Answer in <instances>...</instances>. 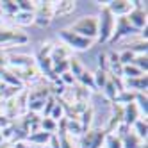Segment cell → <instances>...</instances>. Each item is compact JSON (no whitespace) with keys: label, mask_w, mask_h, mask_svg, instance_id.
Returning <instances> with one entry per match:
<instances>
[{"label":"cell","mask_w":148,"mask_h":148,"mask_svg":"<svg viewBox=\"0 0 148 148\" xmlns=\"http://www.w3.org/2000/svg\"><path fill=\"white\" fill-rule=\"evenodd\" d=\"M68 30L75 32L86 39H91V41H97V36H98V18L97 16H82L79 18L75 23H71L68 27Z\"/></svg>","instance_id":"obj_1"},{"label":"cell","mask_w":148,"mask_h":148,"mask_svg":"<svg viewBox=\"0 0 148 148\" xmlns=\"http://www.w3.org/2000/svg\"><path fill=\"white\" fill-rule=\"evenodd\" d=\"M114 22L116 18L111 14V11L107 7H100V18H98V36L97 41L98 43H109V39L112 36V30H114Z\"/></svg>","instance_id":"obj_2"},{"label":"cell","mask_w":148,"mask_h":148,"mask_svg":"<svg viewBox=\"0 0 148 148\" xmlns=\"http://www.w3.org/2000/svg\"><path fill=\"white\" fill-rule=\"evenodd\" d=\"M59 38L64 41V45H66L68 48H71V50H88V48H91L93 43H95V41L82 38V36L71 32V30H68V29H61V30H59Z\"/></svg>","instance_id":"obj_3"},{"label":"cell","mask_w":148,"mask_h":148,"mask_svg":"<svg viewBox=\"0 0 148 148\" xmlns=\"http://www.w3.org/2000/svg\"><path fill=\"white\" fill-rule=\"evenodd\" d=\"M54 20V2H36L34 23L39 27H47Z\"/></svg>","instance_id":"obj_4"},{"label":"cell","mask_w":148,"mask_h":148,"mask_svg":"<svg viewBox=\"0 0 148 148\" xmlns=\"http://www.w3.org/2000/svg\"><path fill=\"white\" fill-rule=\"evenodd\" d=\"M134 32H137V30L129 23L127 16H118V20L114 22V30H112V36H111V39H109V43L114 45L116 41H120V39H123V38H127V36L134 34Z\"/></svg>","instance_id":"obj_5"},{"label":"cell","mask_w":148,"mask_h":148,"mask_svg":"<svg viewBox=\"0 0 148 148\" xmlns=\"http://www.w3.org/2000/svg\"><path fill=\"white\" fill-rule=\"evenodd\" d=\"M29 38L25 32L18 29H9V27H2L0 25V43H7V45H23L27 43Z\"/></svg>","instance_id":"obj_6"},{"label":"cell","mask_w":148,"mask_h":148,"mask_svg":"<svg viewBox=\"0 0 148 148\" xmlns=\"http://www.w3.org/2000/svg\"><path fill=\"white\" fill-rule=\"evenodd\" d=\"M132 11L127 14L129 23L139 32L146 27V9H143V2H132Z\"/></svg>","instance_id":"obj_7"},{"label":"cell","mask_w":148,"mask_h":148,"mask_svg":"<svg viewBox=\"0 0 148 148\" xmlns=\"http://www.w3.org/2000/svg\"><path fill=\"white\" fill-rule=\"evenodd\" d=\"M103 139H105V130L103 129H89L82 136L80 148H102Z\"/></svg>","instance_id":"obj_8"},{"label":"cell","mask_w":148,"mask_h":148,"mask_svg":"<svg viewBox=\"0 0 148 148\" xmlns=\"http://www.w3.org/2000/svg\"><path fill=\"white\" fill-rule=\"evenodd\" d=\"M7 64L14 68V70H20V68H34L36 66V59L29 54H13L7 57Z\"/></svg>","instance_id":"obj_9"},{"label":"cell","mask_w":148,"mask_h":148,"mask_svg":"<svg viewBox=\"0 0 148 148\" xmlns=\"http://www.w3.org/2000/svg\"><path fill=\"white\" fill-rule=\"evenodd\" d=\"M123 88L132 93H146L148 79H146V75L134 77V79H123Z\"/></svg>","instance_id":"obj_10"},{"label":"cell","mask_w":148,"mask_h":148,"mask_svg":"<svg viewBox=\"0 0 148 148\" xmlns=\"http://www.w3.org/2000/svg\"><path fill=\"white\" fill-rule=\"evenodd\" d=\"M105 7L111 11L112 16H127L132 11L134 5H132L130 0H112V2H109Z\"/></svg>","instance_id":"obj_11"},{"label":"cell","mask_w":148,"mask_h":148,"mask_svg":"<svg viewBox=\"0 0 148 148\" xmlns=\"http://www.w3.org/2000/svg\"><path fill=\"white\" fill-rule=\"evenodd\" d=\"M139 120V109H137V105L132 102V103H127L123 107V125L127 129H130V127Z\"/></svg>","instance_id":"obj_12"},{"label":"cell","mask_w":148,"mask_h":148,"mask_svg":"<svg viewBox=\"0 0 148 148\" xmlns=\"http://www.w3.org/2000/svg\"><path fill=\"white\" fill-rule=\"evenodd\" d=\"M50 59H52V62L68 61V59H71V48H68L66 45H54L52 54H50Z\"/></svg>","instance_id":"obj_13"},{"label":"cell","mask_w":148,"mask_h":148,"mask_svg":"<svg viewBox=\"0 0 148 148\" xmlns=\"http://www.w3.org/2000/svg\"><path fill=\"white\" fill-rule=\"evenodd\" d=\"M73 11H75V2H70V0H64V2H54V18L68 16Z\"/></svg>","instance_id":"obj_14"},{"label":"cell","mask_w":148,"mask_h":148,"mask_svg":"<svg viewBox=\"0 0 148 148\" xmlns=\"http://www.w3.org/2000/svg\"><path fill=\"white\" fill-rule=\"evenodd\" d=\"M120 137H121L123 148H139V146H141V139H139V137H137L134 132H130V130L123 132Z\"/></svg>","instance_id":"obj_15"},{"label":"cell","mask_w":148,"mask_h":148,"mask_svg":"<svg viewBox=\"0 0 148 148\" xmlns=\"http://www.w3.org/2000/svg\"><path fill=\"white\" fill-rule=\"evenodd\" d=\"M75 80H79L80 82V86L82 88H86L88 91L89 89H95V80H93V73L91 71H88L86 68H84L80 73H79V77L75 79Z\"/></svg>","instance_id":"obj_16"},{"label":"cell","mask_w":148,"mask_h":148,"mask_svg":"<svg viewBox=\"0 0 148 148\" xmlns=\"http://www.w3.org/2000/svg\"><path fill=\"white\" fill-rule=\"evenodd\" d=\"M66 134L70 137L73 136H82L84 134V129L80 125V120H68L66 118Z\"/></svg>","instance_id":"obj_17"},{"label":"cell","mask_w":148,"mask_h":148,"mask_svg":"<svg viewBox=\"0 0 148 148\" xmlns=\"http://www.w3.org/2000/svg\"><path fill=\"white\" fill-rule=\"evenodd\" d=\"M50 136H52V134H48V132L38 130V132H32V134H29V136H27V141L34 143V145H45V143H48Z\"/></svg>","instance_id":"obj_18"},{"label":"cell","mask_w":148,"mask_h":148,"mask_svg":"<svg viewBox=\"0 0 148 148\" xmlns=\"http://www.w3.org/2000/svg\"><path fill=\"white\" fill-rule=\"evenodd\" d=\"M132 127H134V134L139 137V139H145L146 141V134H148V123H146V120L145 118H139Z\"/></svg>","instance_id":"obj_19"},{"label":"cell","mask_w":148,"mask_h":148,"mask_svg":"<svg viewBox=\"0 0 148 148\" xmlns=\"http://www.w3.org/2000/svg\"><path fill=\"white\" fill-rule=\"evenodd\" d=\"M127 50H130L132 54H136V56H141V54H146L148 45H146L145 39L139 38L137 41H134V43H129V45H127Z\"/></svg>","instance_id":"obj_20"},{"label":"cell","mask_w":148,"mask_h":148,"mask_svg":"<svg viewBox=\"0 0 148 148\" xmlns=\"http://www.w3.org/2000/svg\"><path fill=\"white\" fill-rule=\"evenodd\" d=\"M134 103L137 105L139 112L145 114V120H146V114H148V98H146V93H136Z\"/></svg>","instance_id":"obj_21"},{"label":"cell","mask_w":148,"mask_h":148,"mask_svg":"<svg viewBox=\"0 0 148 148\" xmlns=\"http://www.w3.org/2000/svg\"><path fill=\"white\" fill-rule=\"evenodd\" d=\"M14 23L16 25H30V23H34V13H22V11H18L14 16Z\"/></svg>","instance_id":"obj_22"},{"label":"cell","mask_w":148,"mask_h":148,"mask_svg":"<svg viewBox=\"0 0 148 148\" xmlns=\"http://www.w3.org/2000/svg\"><path fill=\"white\" fill-rule=\"evenodd\" d=\"M134 98H136V93L123 89V91H120L118 95H116V98H114V102H112V103H118V105L125 103V105H127V103H132V102H134Z\"/></svg>","instance_id":"obj_23"},{"label":"cell","mask_w":148,"mask_h":148,"mask_svg":"<svg viewBox=\"0 0 148 148\" xmlns=\"http://www.w3.org/2000/svg\"><path fill=\"white\" fill-rule=\"evenodd\" d=\"M93 80H95V89H103L105 82L109 80V73L102 71V70H97L93 73Z\"/></svg>","instance_id":"obj_24"},{"label":"cell","mask_w":148,"mask_h":148,"mask_svg":"<svg viewBox=\"0 0 148 148\" xmlns=\"http://www.w3.org/2000/svg\"><path fill=\"white\" fill-rule=\"evenodd\" d=\"M79 120H80V125H82L84 132H88V130H89V125H91V121H93V107H91V105H88L86 111L80 114Z\"/></svg>","instance_id":"obj_25"},{"label":"cell","mask_w":148,"mask_h":148,"mask_svg":"<svg viewBox=\"0 0 148 148\" xmlns=\"http://www.w3.org/2000/svg\"><path fill=\"white\" fill-rule=\"evenodd\" d=\"M103 145L107 146V148H123V145H121V137H120L118 134H105Z\"/></svg>","instance_id":"obj_26"},{"label":"cell","mask_w":148,"mask_h":148,"mask_svg":"<svg viewBox=\"0 0 148 148\" xmlns=\"http://www.w3.org/2000/svg\"><path fill=\"white\" fill-rule=\"evenodd\" d=\"M0 11L5 13L7 16H14L18 13V5L13 0H4V2H0Z\"/></svg>","instance_id":"obj_27"},{"label":"cell","mask_w":148,"mask_h":148,"mask_svg":"<svg viewBox=\"0 0 148 148\" xmlns=\"http://www.w3.org/2000/svg\"><path fill=\"white\" fill-rule=\"evenodd\" d=\"M39 129L43 130V132H48V134H56V130H57V121H54L52 118H41Z\"/></svg>","instance_id":"obj_28"},{"label":"cell","mask_w":148,"mask_h":148,"mask_svg":"<svg viewBox=\"0 0 148 148\" xmlns=\"http://www.w3.org/2000/svg\"><path fill=\"white\" fill-rule=\"evenodd\" d=\"M52 70H54V75L61 77L62 73L70 71V59L68 61H57V62H52Z\"/></svg>","instance_id":"obj_29"},{"label":"cell","mask_w":148,"mask_h":148,"mask_svg":"<svg viewBox=\"0 0 148 148\" xmlns=\"http://www.w3.org/2000/svg\"><path fill=\"white\" fill-rule=\"evenodd\" d=\"M145 73L141 70H137L134 64H125L123 66V79H134V77H141Z\"/></svg>","instance_id":"obj_30"},{"label":"cell","mask_w":148,"mask_h":148,"mask_svg":"<svg viewBox=\"0 0 148 148\" xmlns=\"http://www.w3.org/2000/svg\"><path fill=\"white\" fill-rule=\"evenodd\" d=\"M132 64H134L137 70H141L145 75H146V70H148V57H146V54L136 56V57H134V61H132Z\"/></svg>","instance_id":"obj_31"},{"label":"cell","mask_w":148,"mask_h":148,"mask_svg":"<svg viewBox=\"0 0 148 148\" xmlns=\"http://www.w3.org/2000/svg\"><path fill=\"white\" fill-rule=\"evenodd\" d=\"M18 11L22 13H34L36 11V2H29V0H16Z\"/></svg>","instance_id":"obj_32"},{"label":"cell","mask_w":148,"mask_h":148,"mask_svg":"<svg viewBox=\"0 0 148 148\" xmlns=\"http://www.w3.org/2000/svg\"><path fill=\"white\" fill-rule=\"evenodd\" d=\"M103 93H105V97H107V100H111V102H114V98H116V95H118L120 91L116 89V86L111 82V79L105 82V86H103Z\"/></svg>","instance_id":"obj_33"},{"label":"cell","mask_w":148,"mask_h":148,"mask_svg":"<svg viewBox=\"0 0 148 148\" xmlns=\"http://www.w3.org/2000/svg\"><path fill=\"white\" fill-rule=\"evenodd\" d=\"M48 118H52L54 121H59L61 118H64V109H62V105H61V102L57 98H56V105H54V109H52Z\"/></svg>","instance_id":"obj_34"},{"label":"cell","mask_w":148,"mask_h":148,"mask_svg":"<svg viewBox=\"0 0 148 148\" xmlns=\"http://www.w3.org/2000/svg\"><path fill=\"white\" fill-rule=\"evenodd\" d=\"M82 70H84V66L80 64V61H79L77 57H71V59H70V73H71V75L77 79L79 73H80Z\"/></svg>","instance_id":"obj_35"},{"label":"cell","mask_w":148,"mask_h":148,"mask_svg":"<svg viewBox=\"0 0 148 148\" xmlns=\"http://www.w3.org/2000/svg\"><path fill=\"white\" fill-rule=\"evenodd\" d=\"M134 57H136V54H132L130 50H123L121 54H118V59H120V62L125 66V64H132V61H134Z\"/></svg>","instance_id":"obj_36"},{"label":"cell","mask_w":148,"mask_h":148,"mask_svg":"<svg viewBox=\"0 0 148 148\" xmlns=\"http://www.w3.org/2000/svg\"><path fill=\"white\" fill-rule=\"evenodd\" d=\"M52 48H54V43H52V41H47V43H43V45H41V50L38 52V57H36V59H41V57H50Z\"/></svg>","instance_id":"obj_37"},{"label":"cell","mask_w":148,"mask_h":148,"mask_svg":"<svg viewBox=\"0 0 148 148\" xmlns=\"http://www.w3.org/2000/svg\"><path fill=\"white\" fill-rule=\"evenodd\" d=\"M54 105H56V97L54 95H50V97L47 98V102H45V107H43V118H48L50 116V112H52V109H54Z\"/></svg>","instance_id":"obj_38"},{"label":"cell","mask_w":148,"mask_h":148,"mask_svg":"<svg viewBox=\"0 0 148 148\" xmlns=\"http://www.w3.org/2000/svg\"><path fill=\"white\" fill-rule=\"evenodd\" d=\"M57 137H59V145H61V148H73V141H71V137H70L66 132H59Z\"/></svg>","instance_id":"obj_39"},{"label":"cell","mask_w":148,"mask_h":148,"mask_svg":"<svg viewBox=\"0 0 148 148\" xmlns=\"http://www.w3.org/2000/svg\"><path fill=\"white\" fill-rule=\"evenodd\" d=\"M59 82L66 84V86H73V84H75V77H73L70 71H66V73H62V75L59 77Z\"/></svg>","instance_id":"obj_40"},{"label":"cell","mask_w":148,"mask_h":148,"mask_svg":"<svg viewBox=\"0 0 148 148\" xmlns=\"http://www.w3.org/2000/svg\"><path fill=\"white\" fill-rule=\"evenodd\" d=\"M98 70L107 71V54H100L98 56Z\"/></svg>","instance_id":"obj_41"},{"label":"cell","mask_w":148,"mask_h":148,"mask_svg":"<svg viewBox=\"0 0 148 148\" xmlns=\"http://www.w3.org/2000/svg\"><path fill=\"white\" fill-rule=\"evenodd\" d=\"M48 143H50V148H61L57 134H52V136H50V139H48Z\"/></svg>","instance_id":"obj_42"},{"label":"cell","mask_w":148,"mask_h":148,"mask_svg":"<svg viewBox=\"0 0 148 148\" xmlns=\"http://www.w3.org/2000/svg\"><path fill=\"white\" fill-rule=\"evenodd\" d=\"M0 148H13V145H11V143H5V141H4V143H0Z\"/></svg>","instance_id":"obj_43"},{"label":"cell","mask_w":148,"mask_h":148,"mask_svg":"<svg viewBox=\"0 0 148 148\" xmlns=\"http://www.w3.org/2000/svg\"><path fill=\"white\" fill-rule=\"evenodd\" d=\"M2 105H4V100H0V109H2Z\"/></svg>","instance_id":"obj_44"},{"label":"cell","mask_w":148,"mask_h":148,"mask_svg":"<svg viewBox=\"0 0 148 148\" xmlns=\"http://www.w3.org/2000/svg\"><path fill=\"white\" fill-rule=\"evenodd\" d=\"M0 143H4V139H2V134H0Z\"/></svg>","instance_id":"obj_45"}]
</instances>
